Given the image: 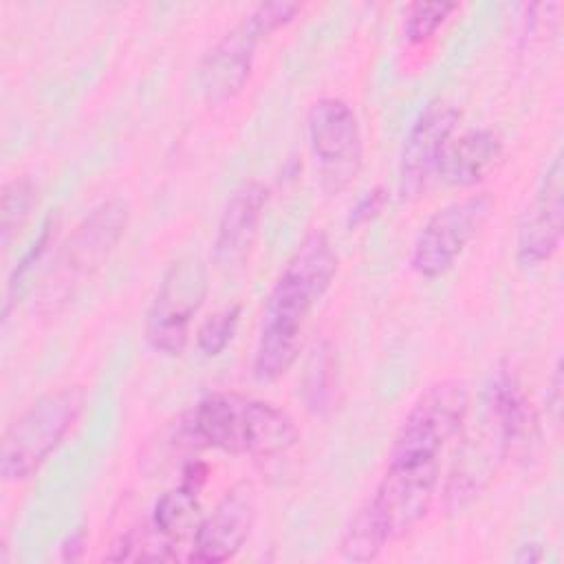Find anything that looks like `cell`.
Listing matches in <instances>:
<instances>
[{
	"instance_id": "14",
	"label": "cell",
	"mask_w": 564,
	"mask_h": 564,
	"mask_svg": "<svg viewBox=\"0 0 564 564\" xmlns=\"http://www.w3.org/2000/svg\"><path fill=\"white\" fill-rule=\"evenodd\" d=\"M260 40L262 35L245 15L209 48L198 68V84L209 104H223L245 86Z\"/></svg>"
},
{
	"instance_id": "1",
	"label": "cell",
	"mask_w": 564,
	"mask_h": 564,
	"mask_svg": "<svg viewBox=\"0 0 564 564\" xmlns=\"http://www.w3.org/2000/svg\"><path fill=\"white\" fill-rule=\"evenodd\" d=\"M337 273V251L324 231H311L282 267L262 313L260 337L253 355V375L273 383L295 364L304 324L315 304L330 289Z\"/></svg>"
},
{
	"instance_id": "26",
	"label": "cell",
	"mask_w": 564,
	"mask_h": 564,
	"mask_svg": "<svg viewBox=\"0 0 564 564\" xmlns=\"http://www.w3.org/2000/svg\"><path fill=\"white\" fill-rule=\"evenodd\" d=\"M513 560L520 564H533V562L542 560V551L538 544H524V546H520V551L516 553Z\"/></svg>"
},
{
	"instance_id": "7",
	"label": "cell",
	"mask_w": 564,
	"mask_h": 564,
	"mask_svg": "<svg viewBox=\"0 0 564 564\" xmlns=\"http://www.w3.org/2000/svg\"><path fill=\"white\" fill-rule=\"evenodd\" d=\"M469 410V392L460 379L427 386L401 421L388 463H434L445 443L458 434Z\"/></svg>"
},
{
	"instance_id": "21",
	"label": "cell",
	"mask_w": 564,
	"mask_h": 564,
	"mask_svg": "<svg viewBox=\"0 0 564 564\" xmlns=\"http://www.w3.org/2000/svg\"><path fill=\"white\" fill-rule=\"evenodd\" d=\"M333 370V359H330V352L319 348V352L315 350L313 355V361L308 366V372H306V394H308V403L313 408H322L330 388H326V377L330 375Z\"/></svg>"
},
{
	"instance_id": "8",
	"label": "cell",
	"mask_w": 564,
	"mask_h": 564,
	"mask_svg": "<svg viewBox=\"0 0 564 564\" xmlns=\"http://www.w3.org/2000/svg\"><path fill=\"white\" fill-rule=\"evenodd\" d=\"M207 267L194 256H181L163 273L145 322L148 344L163 355H181L189 322L207 295Z\"/></svg>"
},
{
	"instance_id": "13",
	"label": "cell",
	"mask_w": 564,
	"mask_h": 564,
	"mask_svg": "<svg viewBox=\"0 0 564 564\" xmlns=\"http://www.w3.org/2000/svg\"><path fill=\"white\" fill-rule=\"evenodd\" d=\"M256 522V491L242 480L234 485L216 509L196 527L189 560L218 564L231 560L247 542Z\"/></svg>"
},
{
	"instance_id": "12",
	"label": "cell",
	"mask_w": 564,
	"mask_h": 564,
	"mask_svg": "<svg viewBox=\"0 0 564 564\" xmlns=\"http://www.w3.org/2000/svg\"><path fill=\"white\" fill-rule=\"evenodd\" d=\"M564 167L562 154L557 152L546 165L544 174L538 181L533 200L518 225V260L524 267H535L549 260L562 240V220H564Z\"/></svg>"
},
{
	"instance_id": "15",
	"label": "cell",
	"mask_w": 564,
	"mask_h": 564,
	"mask_svg": "<svg viewBox=\"0 0 564 564\" xmlns=\"http://www.w3.org/2000/svg\"><path fill=\"white\" fill-rule=\"evenodd\" d=\"M267 198L269 189L260 181H245L234 189L225 203L214 238V260L220 267H236L245 260L256 240Z\"/></svg>"
},
{
	"instance_id": "11",
	"label": "cell",
	"mask_w": 564,
	"mask_h": 564,
	"mask_svg": "<svg viewBox=\"0 0 564 564\" xmlns=\"http://www.w3.org/2000/svg\"><path fill=\"white\" fill-rule=\"evenodd\" d=\"M458 110L443 104L430 101L412 123L399 161V192L403 198H416L430 176L438 170L441 154L452 139L458 123Z\"/></svg>"
},
{
	"instance_id": "23",
	"label": "cell",
	"mask_w": 564,
	"mask_h": 564,
	"mask_svg": "<svg viewBox=\"0 0 564 564\" xmlns=\"http://www.w3.org/2000/svg\"><path fill=\"white\" fill-rule=\"evenodd\" d=\"M84 549H86V531L84 529H77L73 531L64 544H62V560L66 562H75L84 555Z\"/></svg>"
},
{
	"instance_id": "6",
	"label": "cell",
	"mask_w": 564,
	"mask_h": 564,
	"mask_svg": "<svg viewBox=\"0 0 564 564\" xmlns=\"http://www.w3.org/2000/svg\"><path fill=\"white\" fill-rule=\"evenodd\" d=\"M86 405L82 386H62L37 397L4 430L0 471L7 482L31 478L57 449Z\"/></svg>"
},
{
	"instance_id": "24",
	"label": "cell",
	"mask_w": 564,
	"mask_h": 564,
	"mask_svg": "<svg viewBox=\"0 0 564 564\" xmlns=\"http://www.w3.org/2000/svg\"><path fill=\"white\" fill-rule=\"evenodd\" d=\"M381 200H383V196H381V192H379V189H377V192H372V194H368L366 198H361V200H359V205L352 209L350 223H359V220L368 218L370 214H375V212L379 209Z\"/></svg>"
},
{
	"instance_id": "25",
	"label": "cell",
	"mask_w": 564,
	"mask_h": 564,
	"mask_svg": "<svg viewBox=\"0 0 564 564\" xmlns=\"http://www.w3.org/2000/svg\"><path fill=\"white\" fill-rule=\"evenodd\" d=\"M549 403H551L553 414H555V421H557V419H560V408H562V364H560V361H557L555 372H553V388H551Z\"/></svg>"
},
{
	"instance_id": "22",
	"label": "cell",
	"mask_w": 564,
	"mask_h": 564,
	"mask_svg": "<svg viewBox=\"0 0 564 564\" xmlns=\"http://www.w3.org/2000/svg\"><path fill=\"white\" fill-rule=\"evenodd\" d=\"M48 238H51V220H46L44 223V227H42V234L37 236V240L31 245V249L22 256V260L18 262V267H15V271L11 273V278H9V293L20 284V280L24 278V273L31 269V264L42 256V251L46 249V245H48Z\"/></svg>"
},
{
	"instance_id": "18",
	"label": "cell",
	"mask_w": 564,
	"mask_h": 564,
	"mask_svg": "<svg viewBox=\"0 0 564 564\" xmlns=\"http://www.w3.org/2000/svg\"><path fill=\"white\" fill-rule=\"evenodd\" d=\"M238 319H240V306H227L209 315L196 333L198 350L207 357L220 355L227 348V344L234 339Z\"/></svg>"
},
{
	"instance_id": "17",
	"label": "cell",
	"mask_w": 564,
	"mask_h": 564,
	"mask_svg": "<svg viewBox=\"0 0 564 564\" xmlns=\"http://www.w3.org/2000/svg\"><path fill=\"white\" fill-rule=\"evenodd\" d=\"M33 200H35V187L26 176L13 178L2 187L0 231H2V245L4 247H9L11 238L20 231V227L29 218Z\"/></svg>"
},
{
	"instance_id": "5",
	"label": "cell",
	"mask_w": 564,
	"mask_h": 564,
	"mask_svg": "<svg viewBox=\"0 0 564 564\" xmlns=\"http://www.w3.org/2000/svg\"><path fill=\"white\" fill-rule=\"evenodd\" d=\"M130 218V207L121 198H110L90 209L62 245L37 295L42 313H57L108 260L121 240Z\"/></svg>"
},
{
	"instance_id": "4",
	"label": "cell",
	"mask_w": 564,
	"mask_h": 564,
	"mask_svg": "<svg viewBox=\"0 0 564 564\" xmlns=\"http://www.w3.org/2000/svg\"><path fill=\"white\" fill-rule=\"evenodd\" d=\"M183 434L196 445L238 456H275L291 449L300 436L284 410L238 392L203 397L187 414Z\"/></svg>"
},
{
	"instance_id": "9",
	"label": "cell",
	"mask_w": 564,
	"mask_h": 564,
	"mask_svg": "<svg viewBox=\"0 0 564 564\" xmlns=\"http://www.w3.org/2000/svg\"><path fill=\"white\" fill-rule=\"evenodd\" d=\"M491 212L494 200L487 194H471L438 207L414 240L412 269L423 278H438L449 271Z\"/></svg>"
},
{
	"instance_id": "19",
	"label": "cell",
	"mask_w": 564,
	"mask_h": 564,
	"mask_svg": "<svg viewBox=\"0 0 564 564\" xmlns=\"http://www.w3.org/2000/svg\"><path fill=\"white\" fill-rule=\"evenodd\" d=\"M456 2H414L405 15V37L414 44L425 42L456 9Z\"/></svg>"
},
{
	"instance_id": "20",
	"label": "cell",
	"mask_w": 564,
	"mask_h": 564,
	"mask_svg": "<svg viewBox=\"0 0 564 564\" xmlns=\"http://www.w3.org/2000/svg\"><path fill=\"white\" fill-rule=\"evenodd\" d=\"M300 9L302 7L297 2H262L247 18L256 26V31L264 37L267 33L291 22Z\"/></svg>"
},
{
	"instance_id": "2",
	"label": "cell",
	"mask_w": 564,
	"mask_h": 564,
	"mask_svg": "<svg viewBox=\"0 0 564 564\" xmlns=\"http://www.w3.org/2000/svg\"><path fill=\"white\" fill-rule=\"evenodd\" d=\"M538 436L531 401L509 368H498L480 397L474 427L465 434L445 482V502L460 509L496 476L507 454Z\"/></svg>"
},
{
	"instance_id": "3",
	"label": "cell",
	"mask_w": 564,
	"mask_h": 564,
	"mask_svg": "<svg viewBox=\"0 0 564 564\" xmlns=\"http://www.w3.org/2000/svg\"><path fill=\"white\" fill-rule=\"evenodd\" d=\"M438 460L388 463L370 500L357 511L341 538V555L350 562H370L397 538L421 522L434 500Z\"/></svg>"
},
{
	"instance_id": "16",
	"label": "cell",
	"mask_w": 564,
	"mask_h": 564,
	"mask_svg": "<svg viewBox=\"0 0 564 564\" xmlns=\"http://www.w3.org/2000/svg\"><path fill=\"white\" fill-rule=\"evenodd\" d=\"M500 156V137L489 128H474L447 141L436 174L449 185H474L498 165Z\"/></svg>"
},
{
	"instance_id": "10",
	"label": "cell",
	"mask_w": 564,
	"mask_h": 564,
	"mask_svg": "<svg viewBox=\"0 0 564 564\" xmlns=\"http://www.w3.org/2000/svg\"><path fill=\"white\" fill-rule=\"evenodd\" d=\"M306 128L322 187L330 194L346 189L361 165V130L355 110L344 99L322 97L308 108Z\"/></svg>"
}]
</instances>
